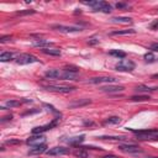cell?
Instances as JSON below:
<instances>
[{"label": "cell", "instance_id": "obj_1", "mask_svg": "<svg viewBox=\"0 0 158 158\" xmlns=\"http://www.w3.org/2000/svg\"><path fill=\"white\" fill-rule=\"evenodd\" d=\"M84 4L91 6L93 11H101L105 14H109L111 11V6L105 1H85Z\"/></svg>", "mask_w": 158, "mask_h": 158}, {"label": "cell", "instance_id": "obj_2", "mask_svg": "<svg viewBox=\"0 0 158 158\" xmlns=\"http://www.w3.org/2000/svg\"><path fill=\"white\" fill-rule=\"evenodd\" d=\"M43 88L48 91H56V93H62V94H66V93H71L76 88L74 87H68V85H54V84H48V85H43Z\"/></svg>", "mask_w": 158, "mask_h": 158}, {"label": "cell", "instance_id": "obj_3", "mask_svg": "<svg viewBox=\"0 0 158 158\" xmlns=\"http://www.w3.org/2000/svg\"><path fill=\"white\" fill-rule=\"evenodd\" d=\"M135 63L130 59H122L115 66V69L119 72H132L135 69Z\"/></svg>", "mask_w": 158, "mask_h": 158}, {"label": "cell", "instance_id": "obj_4", "mask_svg": "<svg viewBox=\"0 0 158 158\" xmlns=\"http://www.w3.org/2000/svg\"><path fill=\"white\" fill-rule=\"evenodd\" d=\"M37 61H38V59H37L35 56L27 54V53H22V54H20V56H19V57L16 58V63H17V64H21V66L35 63V62H37Z\"/></svg>", "mask_w": 158, "mask_h": 158}, {"label": "cell", "instance_id": "obj_5", "mask_svg": "<svg viewBox=\"0 0 158 158\" xmlns=\"http://www.w3.org/2000/svg\"><path fill=\"white\" fill-rule=\"evenodd\" d=\"M26 143H27V145H30V146H32V147L40 146V145H45V143H46V137L43 136L42 133L34 135V136H31V137L27 138Z\"/></svg>", "mask_w": 158, "mask_h": 158}, {"label": "cell", "instance_id": "obj_6", "mask_svg": "<svg viewBox=\"0 0 158 158\" xmlns=\"http://www.w3.org/2000/svg\"><path fill=\"white\" fill-rule=\"evenodd\" d=\"M119 150L125 152V153H128V155H138V153L143 152L141 148L136 145H120Z\"/></svg>", "mask_w": 158, "mask_h": 158}, {"label": "cell", "instance_id": "obj_7", "mask_svg": "<svg viewBox=\"0 0 158 158\" xmlns=\"http://www.w3.org/2000/svg\"><path fill=\"white\" fill-rule=\"evenodd\" d=\"M52 29L57 30L59 32H64V34H71V32L82 31V29L80 27H78V26H63V25H53Z\"/></svg>", "mask_w": 158, "mask_h": 158}, {"label": "cell", "instance_id": "obj_8", "mask_svg": "<svg viewBox=\"0 0 158 158\" xmlns=\"http://www.w3.org/2000/svg\"><path fill=\"white\" fill-rule=\"evenodd\" d=\"M115 82L116 79L111 77H94L88 80V83H90V84H101V83H115Z\"/></svg>", "mask_w": 158, "mask_h": 158}, {"label": "cell", "instance_id": "obj_9", "mask_svg": "<svg viewBox=\"0 0 158 158\" xmlns=\"http://www.w3.org/2000/svg\"><path fill=\"white\" fill-rule=\"evenodd\" d=\"M47 153L48 156H63V155H67L69 153V148H66V147H53V148H49L47 150Z\"/></svg>", "mask_w": 158, "mask_h": 158}, {"label": "cell", "instance_id": "obj_10", "mask_svg": "<svg viewBox=\"0 0 158 158\" xmlns=\"http://www.w3.org/2000/svg\"><path fill=\"white\" fill-rule=\"evenodd\" d=\"M57 122H58V119H57V120H54V121H52L51 124L45 125V126L35 127V128H32V133H34V135H40V133H43V132L47 131V130H51L52 127H54L56 125H57Z\"/></svg>", "mask_w": 158, "mask_h": 158}, {"label": "cell", "instance_id": "obj_11", "mask_svg": "<svg viewBox=\"0 0 158 158\" xmlns=\"http://www.w3.org/2000/svg\"><path fill=\"white\" fill-rule=\"evenodd\" d=\"M47 152V145H40V146H35L32 147L31 150L29 151V155L30 156H38V155H42V153Z\"/></svg>", "mask_w": 158, "mask_h": 158}, {"label": "cell", "instance_id": "obj_12", "mask_svg": "<svg viewBox=\"0 0 158 158\" xmlns=\"http://www.w3.org/2000/svg\"><path fill=\"white\" fill-rule=\"evenodd\" d=\"M125 88L122 85H106V87H101L100 90L104 91V93H120V91H124Z\"/></svg>", "mask_w": 158, "mask_h": 158}, {"label": "cell", "instance_id": "obj_13", "mask_svg": "<svg viewBox=\"0 0 158 158\" xmlns=\"http://www.w3.org/2000/svg\"><path fill=\"white\" fill-rule=\"evenodd\" d=\"M91 104V100L90 99H82V100H76L71 103L68 105L69 109H76V108H80V106H85V105H89Z\"/></svg>", "mask_w": 158, "mask_h": 158}, {"label": "cell", "instance_id": "obj_14", "mask_svg": "<svg viewBox=\"0 0 158 158\" xmlns=\"http://www.w3.org/2000/svg\"><path fill=\"white\" fill-rule=\"evenodd\" d=\"M59 79H62V80H76V79H77V73L67 72V71H61Z\"/></svg>", "mask_w": 158, "mask_h": 158}, {"label": "cell", "instance_id": "obj_15", "mask_svg": "<svg viewBox=\"0 0 158 158\" xmlns=\"http://www.w3.org/2000/svg\"><path fill=\"white\" fill-rule=\"evenodd\" d=\"M59 76H61V71L58 69H48L45 73V77L48 79H59Z\"/></svg>", "mask_w": 158, "mask_h": 158}, {"label": "cell", "instance_id": "obj_16", "mask_svg": "<svg viewBox=\"0 0 158 158\" xmlns=\"http://www.w3.org/2000/svg\"><path fill=\"white\" fill-rule=\"evenodd\" d=\"M84 135H80V136H76V137H71L69 140H67V142L69 143V145H72V146H78V145H80V143L84 141Z\"/></svg>", "mask_w": 158, "mask_h": 158}, {"label": "cell", "instance_id": "obj_17", "mask_svg": "<svg viewBox=\"0 0 158 158\" xmlns=\"http://www.w3.org/2000/svg\"><path fill=\"white\" fill-rule=\"evenodd\" d=\"M35 47H42V48H49V46H52V42H49L47 40H37V41H34Z\"/></svg>", "mask_w": 158, "mask_h": 158}, {"label": "cell", "instance_id": "obj_18", "mask_svg": "<svg viewBox=\"0 0 158 158\" xmlns=\"http://www.w3.org/2000/svg\"><path fill=\"white\" fill-rule=\"evenodd\" d=\"M21 105V101L19 100H8L5 103V106H1L3 110H6V109H12V108H17V106Z\"/></svg>", "mask_w": 158, "mask_h": 158}, {"label": "cell", "instance_id": "obj_19", "mask_svg": "<svg viewBox=\"0 0 158 158\" xmlns=\"http://www.w3.org/2000/svg\"><path fill=\"white\" fill-rule=\"evenodd\" d=\"M136 34V30L130 29V30H119V31H113L111 32V36H122V35H133Z\"/></svg>", "mask_w": 158, "mask_h": 158}, {"label": "cell", "instance_id": "obj_20", "mask_svg": "<svg viewBox=\"0 0 158 158\" xmlns=\"http://www.w3.org/2000/svg\"><path fill=\"white\" fill-rule=\"evenodd\" d=\"M42 52L48 56H61V49L59 48H42Z\"/></svg>", "mask_w": 158, "mask_h": 158}, {"label": "cell", "instance_id": "obj_21", "mask_svg": "<svg viewBox=\"0 0 158 158\" xmlns=\"http://www.w3.org/2000/svg\"><path fill=\"white\" fill-rule=\"evenodd\" d=\"M111 21L117 22V24H131L132 22V20L130 17H113Z\"/></svg>", "mask_w": 158, "mask_h": 158}, {"label": "cell", "instance_id": "obj_22", "mask_svg": "<svg viewBox=\"0 0 158 158\" xmlns=\"http://www.w3.org/2000/svg\"><path fill=\"white\" fill-rule=\"evenodd\" d=\"M74 156L77 158H88L89 155H88V152L85 151V148H80V150H78L74 152Z\"/></svg>", "mask_w": 158, "mask_h": 158}, {"label": "cell", "instance_id": "obj_23", "mask_svg": "<svg viewBox=\"0 0 158 158\" xmlns=\"http://www.w3.org/2000/svg\"><path fill=\"white\" fill-rule=\"evenodd\" d=\"M110 56L116 57V58H125L126 57V53L122 52V51H119V49H113V51H110Z\"/></svg>", "mask_w": 158, "mask_h": 158}, {"label": "cell", "instance_id": "obj_24", "mask_svg": "<svg viewBox=\"0 0 158 158\" xmlns=\"http://www.w3.org/2000/svg\"><path fill=\"white\" fill-rule=\"evenodd\" d=\"M14 57V54L11 52H4L0 54V61L1 62H8V61H10V59H12Z\"/></svg>", "mask_w": 158, "mask_h": 158}, {"label": "cell", "instance_id": "obj_25", "mask_svg": "<svg viewBox=\"0 0 158 158\" xmlns=\"http://www.w3.org/2000/svg\"><path fill=\"white\" fill-rule=\"evenodd\" d=\"M120 121H121V119H120L119 116H111V117L106 120L105 124L106 125H116V124H120Z\"/></svg>", "mask_w": 158, "mask_h": 158}, {"label": "cell", "instance_id": "obj_26", "mask_svg": "<svg viewBox=\"0 0 158 158\" xmlns=\"http://www.w3.org/2000/svg\"><path fill=\"white\" fill-rule=\"evenodd\" d=\"M101 140H110V141H125L126 138L122 136H101Z\"/></svg>", "mask_w": 158, "mask_h": 158}, {"label": "cell", "instance_id": "obj_27", "mask_svg": "<svg viewBox=\"0 0 158 158\" xmlns=\"http://www.w3.org/2000/svg\"><path fill=\"white\" fill-rule=\"evenodd\" d=\"M132 101H147L150 100V96L148 95H135L131 98Z\"/></svg>", "mask_w": 158, "mask_h": 158}, {"label": "cell", "instance_id": "obj_28", "mask_svg": "<svg viewBox=\"0 0 158 158\" xmlns=\"http://www.w3.org/2000/svg\"><path fill=\"white\" fill-rule=\"evenodd\" d=\"M36 10H24V11H17L16 15L17 16H24V15H32V14H35Z\"/></svg>", "mask_w": 158, "mask_h": 158}, {"label": "cell", "instance_id": "obj_29", "mask_svg": "<svg viewBox=\"0 0 158 158\" xmlns=\"http://www.w3.org/2000/svg\"><path fill=\"white\" fill-rule=\"evenodd\" d=\"M145 59H146L147 62H150V63H151V62L155 61L156 58H155V54H153L152 52H148V53H146V54H145Z\"/></svg>", "mask_w": 158, "mask_h": 158}, {"label": "cell", "instance_id": "obj_30", "mask_svg": "<svg viewBox=\"0 0 158 158\" xmlns=\"http://www.w3.org/2000/svg\"><path fill=\"white\" fill-rule=\"evenodd\" d=\"M64 71H67V72H72V73H78L79 68H78V67H74V66H67L66 68H64Z\"/></svg>", "mask_w": 158, "mask_h": 158}, {"label": "cell", "instance_id": "obj_31", "mask_svg": "<svg viewBox=\"0 0 158 158\" xmlns=\"http://www.w3.org/2000/svg\"><path fill=\"white\" fill-rule=\"evenodd\" d=\"M88 43L90 46H94L96 43H99V38L98 37H90V38H88Z\"/></svg>", "mask_w": 158, "mask_h": 158}, {"label": "cell", "instance_id": "obj_32", "mask_svg": "<svg viewBox=\"0 0 158 158\" xmlns=\"http://www.w3.org/2000/svg\"><path fill=\"white\" fill-rule=\"evenodd\" d=\"M5 143H6V145H10V146H12V145H21V141L20 140H8Z\"/></svg>", "mask_w": 158, "mask_h": 158}, {"label": "cell", "instance_id": "obj_33", "mask_svg": "<svg viewBox=\"0 0 158 158\" xmlns=\"http://www.w3.org/2000/svg\"><path fill=\"white\" fill-rule=\"evenodd\" d=\"M115 6H116V9H125V8H127V5H126V4H124V3H117Z\"/></svg>", "mask_w": 158, "mask_h": 158}, {"label": "cell", "instance_id": "obj_34", "mask_svg": "<svg viewBox=\"0 0 158 158\" xmlns=\"http://www.w3.org/2000/svg\"><path fill=\"white\" fill-rule=\"evenodd\" d=\"M150 48H151L152 51H156V52H158V42H157V43H152V45L150 46Z\"/></svg>", "mask_w": 158, "mask_h": 158}, {"label": "cell", "instance_id": "obj_35", "mask_svg": "<svg viewBox=\"0 0 158 158\" xmlns=\"http://www.w3.org/2000/svg\"><path fill=\"white\" fill-rule=\"evenodd\" d=\"M10 38H11V36H10V35H9V36H3L1 38H0V42H6V41H8V40H10Z\"/></svg>", "mask_w": 158, "mask_h": 158}, {"label": "cell", "instance_id": "obj_36", "mask_svg": "<svg viewBox=\"0 0 158 158\" xmlns=\"http://www.w3.org/2000/svg\"><path fill=\"white\" fill-rule=\"evenodd\" d=\"M12 119V116L10 115V116H6V117H3V120H1V122H5V121H9V120H11Z\"/></svg>", "mask_w": 158, "mask_h": 158}, {"label": "cell", "instance_id": "obj_37", "mask_svg": "<svg viewBox=\"0 0 158 158\" xmlns=\"http://www.w3.org/2000/svg\"><path fill=\"white\" fill-rule=\"evenodd\" d=\"M152 78H158V74H155V76H153Z\"/></svg>", "mask_w": 158, "mask_h": 158}, {"label": "cell", "instance_id": "obj_38", "mask_svg": "<svg viewBox=\"0 0 158 158\" xmlns=\"http://www.w3.org/2000/svg\"><path fill=\"white\" fill-rule=\"evenodd\" d=\"M152 90H158V88H152Z\"/></svg>", "mask_w": 158, "mask_h": 158}, {"label": "cell", "instance_id": "obj_39", "mask_svg": "<svg viewBox=\"0 0 158 158\" xmlns=\"http://www.w3.org/2000/svg\"><path fill=\"white\" fill-rule=\"evenodd\" d=\"M147 158H158V157H147Z\"/></svg>", "mask_w": 158, "mask_h": 158}]
</instances>
